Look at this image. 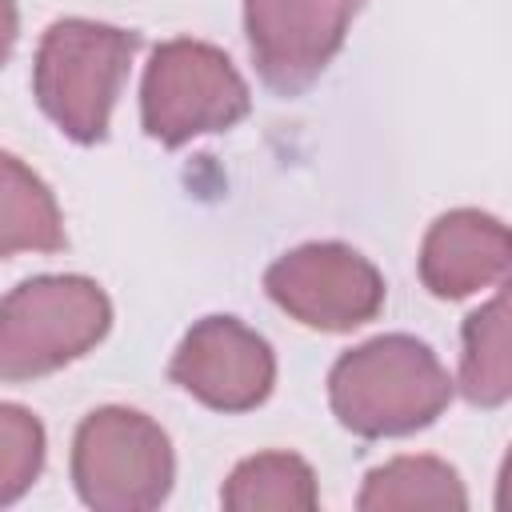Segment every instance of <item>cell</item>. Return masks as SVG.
<instances>
[{"label": "cell", "instance_id": "obj_1", "mask_svg": "<svg viewBox=\"0 0 512 512\" xmlns=\"http://www.w3.org/2000/svg\"><path fill=\"white\" fill-rule=\"evenodd\" d=\"M456 384L440 356L408 336L388 332L348 348L328 372V404L340 428L360 440L412 436L452 400Z\"/></svg>", "mask_w": 512, "mask_h": 512}, {"label": "cell", "instance_id": "obj_2", "mask_svg": "<svg viewBox=\"0 0 512 512\" xmlns=\"http://www.w3.org/2000/svg\"><path fill=\"white\" fill-rule=\"evenodd\" d=\"M140 32L64 16L52 20L36 44L32 60V96L40 112L76 144H100L116 96L128 80Z\"/></svg>", "mask_w": 512, "mask_h": 512}, {"label": "cell", "instance_id": "obj_3", "mask_svg": "<svg viewBox=\"0 0 512 512\" xmlns=\"http://www.w3.org/2000/svg\"><path fill=\"white\" fill-rule=\"evenodd\" d=\"M112 328V300L92 276L44 272L0 296V380L24 384L88 356Z\"/></svg>", "mask_w": 512, "mask_h": 512}, {"label": "cell", "instance_id": "obj_4", "mask_svg": "<svg viewBox=\"0 0 512 512\" xmlns=\"http://www.w3.org/2000/svg\"><path fill=\"white\" fill-rule=\"evenodd\" d=\"M68 468L80 504L92 512H152L176 480L168 432L124 404L92 408L80 420Z\"/></svg>", "mask_w": 512, "mask_h": 512}, {"label": "cell", "instance_id": "obj_5", "mask_svg": "<svg viewBox=\"0 0 512 512\" xmlns=\"http://www.w3.org/2000/svg\"><path fill=\"white\" fill-rule=\"evenodd\" d=\"M248 108L252 92L224 48L188 36L152 48L140 80V124L164 148L228 132L248 116Z\"/></svg>", "mask_w": 512, "mask_h": 512}, {"label": "cell", "instance_id": "obj_6", "mask_svg": "<svg viewBox=\"0 0 512 512\" xmlns=\"http://www.w3.org/2000/svg\"><path fill=\"white\" fill-rule=\"evenodd\" d=\"M264 292L304 328L352 332L380 316L388 288L380 268L352 244L308 240L268 264Z\"/></svg>", "mask_w": 512, "mask_h": 512}, {"label": "cell", "instance_id": "obj_7", "mask_svg": "<svg viewBox=\"0 0 512 512\" xmlns=\"http://www.w3.org/2000/svg\"><path fill=\"white\" fill-rule=\"evenodd\" d=\"M368 0H244L248 52L276 96H300L320 80Z\"/></svg>", "mask_w": 512, "mask_h": 512}, {"label": "cell", "instance_id": "obj_8", "mask_svg": "<svg viewBox=\"0 0 512 512\" xmlns=\"http://www.w3.org/2000/svg\"><path fill=\"white\" fill-rule=\"evenodd\" d=\"M172 384L212 412H252L272 396L276 352L272 344L236 316L196 320L172 352Z\"/></svg>", "mask_w": 512, "mask_h": 512}, {"label": "cell", "instance_id": "obj_9", "mask_svg": "<svg viewBox=\"0 0 512 512\" xmlns=\"http://www.w3.org/2000/svg\"><path fill=\"white\" fill-rule=\"evenodd\" d=\"M508 228L480 208H452L436 216L420 244V280L440 300H464L496 288L508 276Z\"/></svg>", "mask_w": 512, "mask_h": 512}, {"label": "cell", "instance_id": "obj_10", "mask_svg": "<svg viewBox=\"0 0 512 512\" xmlns=\"http://www.w3.org/2000/svg\"><path fill=\"white\" fill-rule=\"evenodd\" d=\"M64 244V212L52 188L20 156L0 148V256L60 252Z\"/></svg>", "mask_w": 512, "mask_h": 512}, {"label": "cell", "instance_id": "obj_11", "mask_svg": "<svg viewBox=\"0 0 512 512\" xmlns=\"http://www.w3.org/2000/svg\"><path fill=\"white\" fill-rule=\"evenodd\" d=\"M220 504L228 512H312L320 504V488L304 456L256 452L228 472Z\"/></svg>", "mask_w": 512, "mask_h": 512}, {"label": "cell", "instance_id": "obj_12", "mask_svg": "<svg viewBox=\"0 0 512 512\" xmlns=\"http://www.w3.org/2000/svg\"><path fill=\"white\" fill-rule=\"evenodd\" d=\"M360 512H400V508H468L460 472L440 456H396L364 476L356 496Z\"/></svg>", "mask_w": 512, "mask_h": 512}, {"label": "cell", "instance_id": "obj_13", "mask_svg": "<svg viewBox=\"0 0 512 512\" xmlns=\"http://www.w3.org/2000/svg\"><path fill=\"white\" fill-rule=\"evenodd\" d=\"M460 392L476 408H500L512 396L508 356V292L500 288L460 328Z\"/></svg>", "mask_w": 512, "mask_h": 512}, {"label": "cell", "instance_id": "obj_14", "mask_svg": "<svg viewBox=\"0 0 512 512\" xmlns=\"http://www.w3.org/2000/svg\"><path fill=\"white\" fill-rule=\"evenodd\" d=\"M44 424L24 404L0 400V508L16 504L44 468Z\"/></svg>", "mask_w": 512, "mask_h": 512}, {"label": "cell", "instance_id": "obj_15", "mask_svg": "<svg viewBox=\"0 0 512 512\" xmlns=\"http://www.w3.org/2000/svg\"><path fill=\"white\" fill-rule=\"evenodd\" d=\"M16 36H20V8L16 0H0V68L16 48Z\"/></svg>", "mask_w": 512, "mask_h": 512}]
</instances>
